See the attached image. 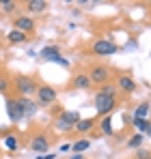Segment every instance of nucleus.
I'll return each instance as SVG.
<instances>
[{"label": "nucleus", "mask_w": 151, "mask_h": 159, "mask_svg": "<svg viewBox=\"0 0 151 159\" xmlns=\"http://www.w3.org/2000/svg\"><path fill=\"white\" fill-rule=\"evenodd\" d=\"M93 103H95V112H97L100 116H110V112H112L114 106H117V95H110V93H101V90H97Z\"/></svg>", "instance_id": "1"}, {"label": "nucleus", "mask_w": 151, "mask_h": 159, "mask_svg": "<svg viewBox=\"0 0 151 159\" xmlns=\"http://www.w3.org/2000/svg\"><path fill=\"white\" fill-rule=\"evenodd\" d=\"M13 84H15V88H17V93L22 97H28L30 99V95L37 93V82H35V78H30V75H15Z\"/></svg>", "instance_id": "2"}, {"label": "nucleus", "mask_w": 151, "mask_h": 159, "mask_svg": "<svg viewBox=\"0 0 151 159\" xmlns=\"http://www.w3.org/2000/svg\"><path fill=\"white\" fill-rule=\"evenodd\" d=\"M89 80H91V84H110V80H112V71L108 69V67H104V65H93L91 67V71L86 73Z\"/></svg>", "instance_id": "3"}, {"label": "nucleus", "mask_w": 151, "mask_h": 159, "mask_svg": "<svg viewBox=\"0 0 151 159\" xmlns=\"http://www.w3.org/2000/svg\"><path fill=\"white\" fill-rule=\"evenodd\" d=\"M41 58H43V60H48V62H56V65H63L65 69L69 67V60L61 56V50H58V45H46V48L41 50Z\"/></svg>", "instance_id": "4"}, {"label": "nucleus", "mask_w": 151, "mask_h": 159, "mask_svg": "<svg viewBox=\"0 0 151 159\" xmlns=\"http://www.w3.org/2000/svg\"><path fill=\"white\" fill-rule=\"evenodd\" d=\"M91 50H93V54H97V56H112V54L119 52V45L112 43L110 39H97Z\"/></svg>", "instance_id": "5"}, {"label": "nucleus", "mask_w": 151, "mask_h": 159, "mask_svg": "<svg viewBox=\"0 0 151 159\" xmlns=\"http://www.w3.org/2000/svg\"><path fill=\"white\" fill-rule=\"evenodd\" d=\"M56 90L48 86V84H41V86H37V101H39V106H52L54 101H56Z\"/></svg>", "instance_id": "6"}, {"label": "nucleus", "mask_w": 151, "mask_h": 159, "mask_svg": "<svg viewBox=\"0 0 151 159\" xmlns=\"http://www.w3.org/2000/svg\"><path fill=\"white\" fill-rule=\"evenodd\" d=\"M30 151H35V153H39V155H46L48 153V148H50V138L46 135V133H37V135H32L30 138Z\"/></svg>", "instance_id": "7"}, {"label": "nucleus", "mask_w": 151, "mask_h": 159, "mask_svg": "<svg viewBox=\"0 0 151 159\" xmlns=\"http://www.w3.org/2000/svg\"><path fill=\"white\" fill-rule=\"evenodd\" d=\"M4 106H7V116L11 118V123H20V120L24 118V114H22L20 103H17V99H15V97H7Z\"/></svg>", "instance_id": "8"}, {"label": "nucleus", "mask_w": 151, "mask_h": 159, "mask_svg": "<svg viewBox=\"0 0 151 159\" xmlns=\"http://www.w3.org/2000/svg\"><path fill=\"white\" fill-rule=\"evenodd\" d=\"M17 103H20V110H22L24 118H32V116L37 114V107H39L37 101H32V99H28V97H17Z\"/></svg>", "instance_id": "9"}, {"label": "nucleus", "mask_w": 151, "mask_h": 159, "mask_svg": "<svg viewBox=\"0 0 151 159\" xmlns=\"http://www.w3.org/2000/svg\"><path fill=\"white\" fill-rule=\"evenodd\" d=\"M13 26H15V30H20V32H32L35 30V20L32 17H28V15H20L15 22H13Z\"/></svg>", "instance_id": "10"}, {"label": "nucleus", "mask_w": 151, "mask_h": 159, "mask_svg": "<svg viewBox=\"0 0 151 159\" xmlns=\"http://www.w3.org/2000/svg\"><path fill=\"white\" fill-rule=\"evenodd\" d=\"M117 86H119L123 93H134V90H136V82H134L132 75H127V73H123V75L117 78Z\"/></svg>", "instance_id": "11"}, {"label": "nucleus", "mask_w": 151, "mask_h": 159, "mask_svg": "<svg viewBox=\"0 0 151 159\" xmlns=\"http://www.w3.org/2000/svg\"><path fill=\"white\" fill-rule=\"evenodd\" d=\"M71 86L78 88V90H86V88H91L93 84H91V80H89L86 73H78V75H74V80H71Z\"/></svg>", "instance_id": "12"}, {"label": "nucleus", "mask_w": 151, "mask_h": 159, "mask_svg": "<svg viewBox=\"0 0 151 159\" xmlns=\"http://www.w3.org/2000/svg\"><path fill=\"white\" fill-rule=\"evenodd\" d=\"M58 118H61V120H65V123H69V125L74 127L82 116H80V112H76V110H63V112L58 114Z\"/></svg>", "instance_id": "13"}, {"label": "nucleus", "mask_w": 151, "mask_h": 159, "mask_svg": "<svg viewBox=\"0 0 151 159\" xmlns=\"http://www.w3.org/2000/svg\"><path fill=\"white\" fill-rule=\"evenodd\" d=\"M95 127V118H80L78 123L74 125V131H80V133H86Z\"/></svg>", "instance_id": "14"}, {"label": "nucleus", "mask_w": 151, "mask_h": 159, "mask_svg": "<svg viewBox=\"0 0 151 159\" xmlns=\"http://www.w3.org/2000/svg\"><path fill=\"white\" fill-rule=\"evenodd\" d=\"M149 112H151V103H149V101H143L140 106L134 110V118H143V120H149Z\"/></svg>", "instance_id": "15"}, {"label": "nucleus", "mask_w": 151, "mask_h": 159, "mask_svg": "<svg viewBox=\"0 0 151 159\" xmlns=\"http://www.w3.org/2000/svg\"><path fill=\"white\" fill-rule=\"evenodd\" d=\"M4 148H7L9 153H15V151L20 148V140H17V135H13V133L4 135Z\"/></svg>", "instance_id": "16"}, {"label": "nucleus", "mask_w": 151, "mask_h": 159, "mask_svg": "<svg viewBox=\"0 0 151 159\" xmlns=\"http://www.w3.org/2000/svg\"><path fill=\"white\" fill-rule=\"evenodd\" d=\"M26 4H28V11L30 13H41V11L48 9V2L46 0H28Z\"/></svg>", "instance_id": "17"}, {"label": "nucleus", "mask_w": 151, "mask_h": 159, "mask_svg": "<svg viewBox=\"0 0 151 159\" xmlns=\"http://www.w3.org/2000/svg\"><path fill=\"white\" fill-rule=\"evenodd\" d=\"M100 129H101V135H114V129H112V118L110 116H104L101 118V125H100Z\"/></svg>", "instance_id": "18"}, {"label": "nucleus", "mask_w": 151, "mask_h": 159, "mask_svg": "<svg viewBox=\"0 0 151 159\" xmlns=\"http://www.w3.org/2000/svg\"><path fill=\"white\" fill-rule=\"evenodd\" d=\"M7 39H9V43H24L26 41V34L24 32H20V30H9V34H7Z\"/></svg>", "instance_id": "19"}, {"label": "nucleus", "mask_w": 151, "mask_h": 159, "mask_svg": "<svg viewBox=\"0 0 151 159\" xmlns=\"http://www.w3.org/2000/svg\"><path fill=\"white\" fill-rule=\"evenodd\" d=\"M89 146H91V140H86V138L84 140H76L74 144H71V151L74 153H84Z\"/></svg>", "instance_id": "20"}, {"label": "nucleus", "mask_w": 151, "mask_h": 159, "mask_svg": "<svg viewBox=\"0 0 151 159\" xmlns=\"http://www.w3.org/2000/svg\"><path fill=\"white\" fill-rule=\"evenodd\" d=\"M143 140H145V135H143V133H134V135L127 140V146H129V148H140Z\"/></svg>", "instance_id": "21"}, {"label": "nucleus", "mask_w": 151, "mask_h": 159, "mask_svg": "<svg viewBox=\"0 0 151 159\" xmlns=\"http://www.w3.org/2000/svg\"><path fill=\"white\" fill-rule=\"evenodd\" d=\"M15 7H17V2H15V0H2V2H0V9H2L4 13L15 11Z\"/></svg>", "instance_id": "22"}, {"label": "nucleus", "mask_w": 151, "mask_h": 159, "mask_svg": "<svg viewBox=\"0 0 151 159\" xmlns=\"http://www.w3.org/2000/svg\"><path fill=\"white\" fill-rule=\"evenodd\" d=\"M54 127H56L58 131H65V133L74 131V127H71L69 123H65V120H61V118H56V123H54Z\"/></svg>", "instance_id": "23"}, {"label": "nucleus", "mask_w": 151, "mask_h": 159, "mask_svg": "<svg viewBox=\"0 0 151 159\" xmlns=\"http://www.w3.org/2000/svg\"><path fill=\"white\" fill-rule=\"evenodd\" d=\"M132 125H134L140 133L147 131V120H143V118H132Z\"/></svg>", "instance_id": "24"}, {"label": "nucleus", "mask_w": 151, "mask_h": 159, "mask_svg": "<svg viewBox=\"0 0 151 159\" xmlns=\"http://www.w3.org/2000/svg\"><path fill=\"white\" fill-rule=\"evenodd\" d=\"M149 157H151V151H147V148H138L136 159H149Z\"/></svg>", "instance_id": "25"}, {"label": "nucleus", "mask_w": 151, "mask_h": 159, "mask_svg": "<svg viewBox=\"0 0 151 159\" xmlns=\"http://www.w3.org/2000/svg\"><path fill=\"white\" fill-rule=\"evenodd\" d=\"M101 93H110V95H114L117 88H114V84H104V86H101Z\"/></svg>", "instance_id": "26"}, {"label": "nucleus", "mask_w": 151, "mask_h": 159, "mask_svg": "<svg viewBox=\"0 0 151 159\" xmlns=\"http://www.w3.org/2000/svg\"><path fill=\"white\" fill-rule=\"evenodd\" d=\"M7 88H9V80H7V78H2V75H0V93H4Z\"/></svg>", "instance_id": "27"}, {"label": "nucleus", "mask_w": 151, "mask_h": 159, "mask_svg": "<svg viewBox=\"0 0 151 159\" xmlns=\"http://www.w3.org/2000/svg\"><path fill=\"white\" fill-rule=\"evenodd\" d=\"M54 157H56V155H52V153H46V155H39L37 159H54Z\"/></svg>", "instance_id": "28"}, {"label": "nucleus", "mask_w": 151, "mask_h": 159, "mask_svg": "<svg viewBox=\"0 0 151 159\" xmlns=\"http://www.w3.org/2000/svg\"><path fill=\"white\" fill-rule=\"evenodd\" d=\"M67 151H71V144H63L61 146V153H67Z\"/></svg>", "instance_id": "29"}, {"label": "nucleus", "mask_w": 151, "mask_h": 159, "mask_svg": "<svg viewBox=\"0 0 151 159\" xmlns=\"http://www.w3.org/2000/svg\"><path fill=\"white\" fill-rule=\"evenodd\" d=\"M145 133H147V135L151 138V120H147V131H145Z\"/></svg>", "instance_id": "30"}, {"label": "nucleus", "mask_w": 151, "mask_h": 159, "mask_svg": "<svg viewBox=\"0 0 151 159\" xmlns=\"http://www.w3.org/2000/svg\"><path fill=\"white\" fill-rule=\"evenodd\" d=\"M71 159H82V153H74V157Z\"/></svg>", "instance_id": "31"}, {"label": "nucleus", "mask_w": 151, "mask_h": 159, "mask_svg": "<svg viewBox=\"0 0 151 159\" xmlns=\"http://www.w3.org/2000/svg\"><path fill=\"white\" fill-rule=\"evenodd\" d=\"M149 159H151V157H149Z\"/></svg>", "instance_id": "32"}]
</instances>
